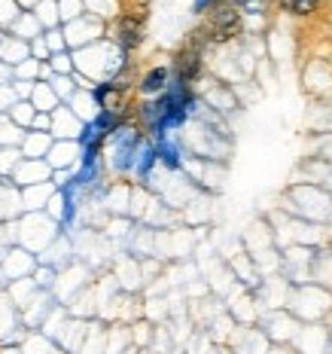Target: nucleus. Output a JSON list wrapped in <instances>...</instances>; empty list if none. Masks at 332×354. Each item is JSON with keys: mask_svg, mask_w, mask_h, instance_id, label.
I'll list each match as a JSON object with an SVG mask.
<instances>
[{"mask_svg": "<svg viewBox=\"0 0 332 354\" xmlns=\"http://www.w3.org/2000/svg\"><path fill=\"white\" fill-rule=\"evenodd\" d=\"M113 37H116V46H119L122 53L128 55L131 49H137L140 43H144V19H135V16L116 19Z\"/></svg>", "mask_w": 332, "mask_h": 354, "instance_id": "4", "label": "nucleus"}, {"mask_svg": "<svg viewBox=\"0 0 332 354\" xmlns=\"http://www.w3.org/2000/svg\"><path fill=\"white\" fill-rule=\"evenodd\" d=\"M31 104H34V110H40V113H52L55 110V104H58V95L52 92V86H37L34 88V95H31Z\"/></svg>", "mask_w": 332, "mask_h": 354, "instance_id": "8", "label": "nucleus"}, {"mask_svg": "<svg viewBox=\"0 0 332 354\" xmlns=\"http://www.w3.org/2000/svg\"><path fill=\"white\" fill-rule=\"evenodd\" d=\"M202 73H204V53L193 49L189 43L177 49L174 64H171V77L177 80V83L193 86V83H198V80H202Z\"/></svg>", "mask_w": 332, "mask_h": 354, "instance_id": "3", "label": "nucleus"}, {"mask_svg": "<svg viewBox=\"0 0 332 354\" xmlns=\"http://www.w3.org/2000/svg\"><path fill=\"white\" fill-rule=\"evenodd\" d=\"M211 12L213 16L208 19V25H204V34H208L211 43H228L244 31V19H241V12L235 10V6H217V10H211Z\"/></svg>", "mask_w": 332, "mask_h": 354, "instance_id": "2", "label": "nucleus"}, {"mask_svg": "<svg viewBox=\"0 0 332 354\" xmlns=\"http://www.w3.org/2000/svg\"><path fill=\"white\" fill-rule=\"evenodd\" d=\"M232 3L238 6V10H247V12H262L271 0H232Z\"/></svg>", "mask_w": 332, "mask_h": 354, "instance_id": "12", "label": "nucleus"}, {"mask_svg": "<svg viewBox=\"0 0 332 354\" xmlns=\"http://www.w3.org/2000/svg\"><path fill=\"white\" fill-rule=\"evenodd\" d=\"M107 144H110V159H113V171L131 174L135 171L137 153H140V147L146 144V138H144V129L125 122L119 131H113V135L107 138Z\"/></svg>", "mask_w": 332, "mask_h": 354, "instance_id": "1", "label": "nucleus"}, {"mask_svg": "<svg viewBox=\"0 0 332 354\" xmlns=\"http://www.w3.org/2000/svg\"><path fill=\"white\" fill-rule=\"evenodd\" d=\"M217 3H219V0H195V3H193V12H195V16H204V12L217 10Z\"/></svg>", "mask_w": 332, "mask_h": 354, "instance_id": "13", "label": "nucleus"}, {"mask_svg": "<svg viewBox=\"0 0 332 354\" xmlns=\"http://www.w3.org/2000/svg\"><path fill=\"white\" fill-rule=\"evenodd\" d=\"M34 116H37L34 104H16V107H12V120H16L19 125H31Z\"/></svg>", "mask_w": 332, "mask_h": 354, "instance_id": "11", "label": "nucleus"}, {"mask_svg": "<svg viewBox=\"0 0 332 354\" xmlns=\"http://www.w3.org/2000/svg\"><path fill=\"white\" fill-rule=\"evenodd\" d=\"M280 6L286 12H293V16H311L317 6H320V0H280Z\"/></svg>", "mask_w": 332, "mask_h": 354, "instance_id": "9", "label": "nucleus"}, {"mask_svg": "<svg viewBox=\"0 0 332 354\" xmlns=\"http://www.w3.org/2000/svg\"><path fill=\"white\" fill-rule=\"evenodd\" d=\"M326 354H332V348H329V351H326Z\"/></svg>", "mask_w": 332, "mask_h": 354, "instance_id": "14", "label": "nucleus"}, {"mask_svg": "<svg viewBox=\"0 0 332 354\" xmlns=\"http://www.w3.org/2000/svg\"><path fill=\"white\" fill-rule=\"evenodd\" d=\"M49 144H52V141H49L46 131H34L31 141L25 144V150H28V153H37V156H40V153H46V150H49Z\"/></svg>", "mask_w": 332, "mask_h": 354, "instance_id": "10", "label": "nucleus"}, {"mask_svg": "<svg viewBox=\"0 0 332 354\" xmlns=\"http://www.w3.org/2000/svg\"><path fill=\"white\" fill-rule=\"evenodd\" d=\"M156 165H159L156 147H153V141H146L144 147H140L137 162H135V174H137V180H150V174H153V168H156Z\"/></svg>", "mask_w": 332, "mask_h": 354, "instance_id": "7", "label": "nucleus"}, {"mask_svg": "<svg viewBox=\"0 0 332 354\" xmlns=\"http://www.w3.org/2000/svg\"><path fill=\"white\" fill-rule=\"evenodd\" d=\"M168 83H171V68H165V64H156V68H150L144 77H140L137 92L144 95V98H159V95L168 88Z\"/></svg>", "mask_w": 332, "mask_h": 354, "instance_id": "5", "label": "nucleus"}, {"mask_svg": "<svg viewBox=\"0 0 332 354\" xmlns=\"http://www.w3.org/2000/svg\"><path fill=\"white\" fill-rule=\"evenodd\" d=\"M153 147H156V156H159V162L168 168V171H180V168H183L180 144L171 141V135H168V138H159V141H153Z\"/></svg>", "mask_w": 332, "mask_h": 354, "instance_id": "6", "label": "nucleus"}]
</instances>
